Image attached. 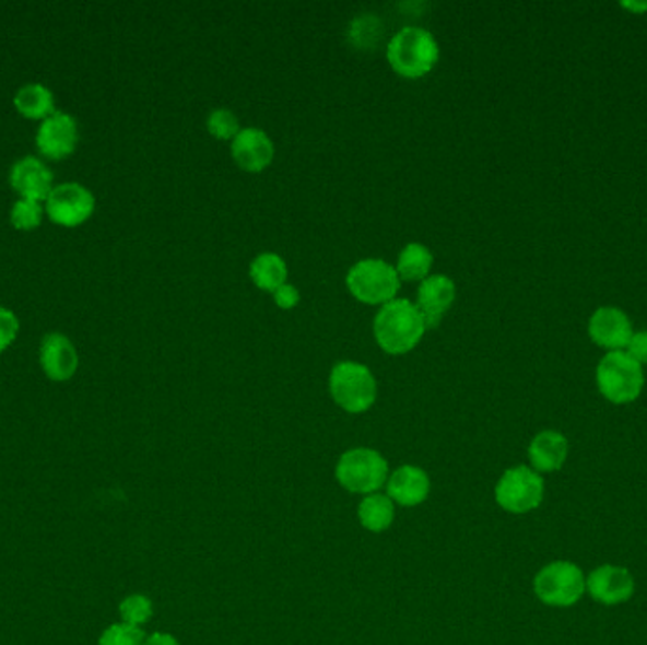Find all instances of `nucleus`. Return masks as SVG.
<instances>
[{"label":"nucleus","instance_id":"nucleus-7","mask_svg":"<svg viewBox=\"0 0 647 645\" xmlns=\"http://www.w3.org/2000/svg\"><path fill=\"white\" fill-rule=\"evenodd\" d=\"M336 476L346 491L369 496L387 481L388 464L374 449L346 450L339 458Z\"/></svg>","mask_w":647,"mask_h":645},{"label":"nucleus","instance_id":"nucleus-19","mask_svg":"<svg viewBox=\"0 0 647 645\" xmlns=\"http://www.w3.org/2000/svg\"><path fill=\"white\" fill-rule=\"evenodd\" d=\"M250 279L263 292L274 294L279 288L286 284L289 267L279 254L263 253L256 256L250 263Z\"/></svg>","mask_w":647,"mask_h":645},{"label":"nucleus","instance_id":"nucleus-9","mask_svg":"<svg viewBox=\"0 0 647 645\" xmlns=\"http://www.w3.org/2000/svg\"><path fill=\"white\" fill-rule=\"evenodd\" d=\"M95 211V197L85 186L64 183L56 186L46 199V212L56 224L64 227L84 224Z\"/></svg>","mask_w":647,"mask_h":645},{"label":"nucleus","instance_id":"nucleus-2","mask_svg":"<svg viewBox=\"0 0 647 645\" xmlns=\"http://www.w3.org/2000/svg\"><path fill=\"white\" fill-rule=\"evenodd\" d=\"M387 59L396 74L419 80L434 71L439 61V46L426 28L403 27L390 38Z\"/></svg>","mask_w":647,"mask_h":645},{"label":"nucleus","instance_id":"nucleus-1","mask_svg":"<svg viewBox=\"0 0 647 645\" xmlns=\"http://www.w3.org/2000/svg\"><path fill=\"white\" fill-rule=\"evenodd\" d=\"M428 326L421 310L409 300H398L380 307L375 316V341L383 351L392 356H401L413 351L423 341Z\"/></svg>","mask_w":647,"mask_h":645},{"label":"nucleus","instance_id":"nucleus-20","mask_svg":"<svg viewBox=\"0 0 647 645\" xmlns=\"http://www.w3.org/2000/svg\"><path fill=\"white\" fill-rule=\"evenodd\" d=\"M432 266H434V256L428 248L421 243H409L408 246H403V250L398 256L396 271L400 274V281H426Z\"/></svg>","mask_w":647,"mask_h":645},{"label":"nucleus","instance_id":"nucleus-18","mask_svg":"<svg viewBox=\"0 0 647 645\" xmlns=\"http://www.w3.org/2000/svg\"><path fill=\"white\" fill-rule=\"evenodd\" d=\"M528 458L536 471H556L568 458V439L556 430H545L536 435L528 447Z\"/></svg>","mask_w":647,"mask_h":645},{"label":"nucleus","instance_id":"nucleus-4","mask_svg":"<svg viewBox=\"0 0 647 645\" xmlns=\"http://www.w3.org/2000/svg\"><path fill=\"white\" fill-rule=\"evenodd\" d=\"M330 392L346 413H366L377 400V380L364 364L339 362L331 370Z\"/></svg>","mask_w":647,"mask_h":645},{"label":"nucleus","instance_id":"nucleus-10","mask_svg":"<svg viewBox=\"0 0 647 645\" xmlns=\"http://www.w3.org/2000/svg\"><path fill=\"white\" fill-rule=\"evenodd\" d=\"M585 590L591 595L592 600L604 606H617L628 600L634 595V577L623 566L604 564L592 570Z\"/></svg>","mask_w":647,"mask_h":645},{"label":"nucleus","instance_id":"nucleus-24","mask_svg":"<svg viewBox=\"0 0 647 645\" xmlns=\"http://www.w3.org/2000/svg\"><path fill=\"white\" fill-rule=\"evenodd\" d=\"M207 129L219 141H233L240 133L239 118L225 108H219L207 118Z\"/></svg>","mask_w":647,"mask_h":645},{"label":"nucleus","instance_id":"nucleus-30","mask_svg":"<svg viewBox=\"0 0 647 645\" xmlns=\"http://www.w3.org/2000/svg\"><path fill=\"white\" fill-rule=\"evenodd\" d=\"M144 645H180L178 640L165 632H155L149 640H144Z\"/></svg>","mask_w":647,"mask_h":645},{"label":"nucleus","instance_id":"nucleus-6","mask_svg":"<svg viewBox=\"0 0 647 645\" xmlns=\"http://www.w3.org/2000/svg\"><path fill=\"white\" fill-rule=\"evenodd\" d=\"M585 582L587 577L574 562H551L536 575V597L553 608H568L584 597Z\"/></svg>","mask_w":647,"mask_h":645},{"label":"nucleus","instance_id":"nucleus-15","mask_svg":"<svg viewBox=\"0 0 647 645\" xmlns=\"http://www.w3.org/2000/svg\"><path fill=\"white\" fill-rule=\"evenodd\" d=\"M10 184L23 199L40 203L44 199H48L54 190V175L46 163L40 162L38 157L27 155L14 163V167L10 171Z\"/></svg>","mask_w":647,"mask_h":645},{"label":"nucleus","instance_id":"nucleus-26","mask_svg":"<svg viewBox=\"0 0 647 645\" xmlns=\"http://www.w3.org/2000/svg\"><path fill=\"white\" fill-rule=\"evenodd\" d=\"M99 645H144V632L133 624H110L101 634Z\"/></svg>","mask_w":647,"mask_h":645},{"label":"nucleus","instance_id":"nucleus-17","mask_svg":"<svg viewBox=\"0 0 647 645\" xmlns=\"http://www.w3.org/2000/svg\"><path fill=\"white\" fill-rule=\"evenodd\" d=\"M430 479L426 471L416 466H401L388 479V499L403 507H415L428 499Z\"/></svg>","mask_w":647,"mask_h":645},{"label":"nucleus","instance_id":"nucleus-3","mask_svg":"<svg viewBox=\"0 0 647 645\" xmlns=\"http://www.w3.org/2000/svg\"><path fill=\"white\" fill-rule=\"evenodd\" d=\"M597 385L605 400L625 406L640 396L644 370L625 351L605 352L598 362Z\"/></svg>","mask_w":647,"mask_h":645},{"label":"nucleus","instance_id":"nucleus-5","mask_svg":"<svg viewBox=\"0 0 647 645\" xmlns=\"http://www.w3.org/2000/svg\"><path fill=\"white\" fill-rule=\"evenodd\" d=\"M400 282L396 267L375 258L358 261L346 274V288L360 303L380 307L395 302L400 292Z\"/></svg>","mask_w":647,"mask_h":645},{"label":"nucleus","instance_id":"nucleus-16","mask_svg":"<svg viewBox=\"0 0 647 645\" xmlns=\"http://www.w3.org/2000/svg\"><path fill=\"white\" fill-rule=\"evenodd\" d=\"M40 364L51 380L63 383L71 379L78 370V352L69 337L48 333L40 344Z\"/></svg>","mask_w":647,"mask_h":645},{"label":"nucleus","instance_id":"nucleus-14","mask_svg":"<svg viewBox=\"0 0 647 645\" xmlns=\"http://www.w3.org/2000/svg\"><path fill=\"white\" fill-rule=\"evenodd\" d=\"M457 300V286L445 274H430L426 281L419 288V302L416 307L423 315L424 322L432 328H437L444 320L445 313L452 307Z\"/></svg>","mask_w":647,"mask_h":645},{"label":"nucleus","instance_id":"nucleus-11","mask_svg":"<svg viewBox=\"0 0 647 645\" xmlns=\"http://www.w3.org/2000/svg\"><path fill=\"white\" fill-rule=\"evenodd\" d=\"M78 137L77 120L69 114L56 113L38 127L36 146L50 160H64L77 150Z\"/></svg>","mask_w":647,"mask_h":645},{"label":"nucleus","instance_id":"nucleus-29","mask_svg":"<svg viewBox=\"0 0 647 645\" xmlns=\"http://www.w3.org/2000/svg\"><path fill=\"white\" fill-rule=\"evenodd\" d=\"M625 352L631 359L636 360L638 364H647V331H638L633 333L631 341L625 347Z\"/></svg>","mask_w":647,"mask_h":645},{"label":"nucleus","instance_id":"nucleus-21","mask_svg":"<svg viewBox=\"0 0 647 645\" xmlns=\"http://www.w3.org/2000/svg\"><path fill=\"white\" fill-rule=\"evenodd\" d=\"M14 105L25 118L46 120L54 113V93L43 84L23 85L15 93Z\"/></svg>","mask_w":647,"mask_h":645},{"label":"nucleus","instance_id":"nucleus-28","mask_svg":"<svg viewBox=\"0 0 647 645\" xmlns=\"http://www.w3.org/2000/svg\"><path fill=\"white\" fill-rule=\"evenodd\" d=\"M274 297V305L282 310H290L297 307V303L302 300V295L297 292L296 286H292V284H284V286L279 288L277 292L273 294Z\"/></svg>","mask_w":647,"mask_h":645},{"label":"nucleus","instance_id":"nucleus-25","mask_svg":"<svg viewBox=\"0 0 647 645\" xmlns=\"http://www.w3.org/2000/svg\"><path fill=\"white\" fill-rule=\"evenodd\" d=\"M43 207L38 201H31V199H20L17 203L12 207L10 211V220L17 230H35L43 222Z\"/></svg>","mask_w":647,"mask_h":645},{"label":"nucleus","instance_id":"nucleus-27","mask_svg":"<svg viewBox=\"0 0 647 645\" xmlns=\"http://www.w3.org/2000/svg\"><path fill=\"white\" fill-rule=\"evenodd\" d=\"M17 331H20L17 316L12 310L0 307V352L7 351L8 347L14 343Z\"/></svg>","mask_w":647,"mask_h":645},{"label":"nucleus","instance_id":"nucleus-12","mask_svg":"<svg viewBox=\"0 0 647 645\" xmlns=\"http://www.w3.org/2000/svg\"><path fill=\"white\" fill-rule=\"evenodd\" d=\"M633 333L628 316L617 307H600L589 318V336L608 352L625 351Z\"/></svg>","mask_w":647,"mask_h":645},{"label":"nucleus","instance_id":"nucleus-22","mask_svg":"<svg viewBox=\"0 0 647 645\" xmlns=\"http://www.w3.org/2000/svg\"><path fill=\"white\" fill-rule=\"evenodd\" d=\"M358 517L369 532H383L395 520V504L385 494H369L360 504Z\"/></svg>","mask_w":647,"mask_h":645},{"label":"nucleus","instance_id":"nucleus-13","mask_svg":"<svg viewBox=\"0 0 647 645\" xmlns=\"http://www.w3.org/2000/svg\"><path fill=\"white\" fill-rule=\"evenodd\" d=\"M233 162L247 173H261L273 163L274 144L269 134L256 127L240 129L232 141Z\"/></svg>","mask_w":647,"mask_h":645},{"label":"nucleus","instance_id":"nucleus-23","mask_svg":"<svg viewBox=\"0 0 647 645\" xmlns=\"http://www.w3.org/2000/svg\"><path fill=\"white\" fill-rule=\"evenodd\" d=\"M152 613H154L152 600L144 595H131L120 603L121 623L141 626V624L149 623Z\"/></svg>","mask_w":647,"mask_h":645},{"label":"nucleus","instance_id":"nucleus-8","mask_svg":"<svg viewBox=\"0 0 647 645\" xmlns=\"http://www.w3.org/2000/svg\"><path fill=\"white\" fill-rule=\"evenodd\" d=\"M543 491L545 484L538 471L528 466H517L499 478L496 484V502L506 512L521 515L542 504Z\"/></svg>","mask_w":647,"mask_h":645}]
</instances>
